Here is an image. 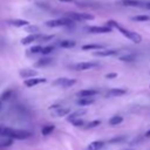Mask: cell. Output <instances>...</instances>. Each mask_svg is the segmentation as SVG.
Instances as JSON below:
<instances>
[{"mask_svg":"<svg viewBox=\"0 0 150 150\" xmlns=\"http://www.w3.org/2000/svg\"><path fill=\"white\" fill-rule=\"evenodd\" d=\"M104 47L102 46V45H95V43H91V45H83L82 46V49L83 50H91V49H96V50H98V49H103Z\"/></svg>","mask_w":150,"mask_h":150,"instance_id":"obj_22","label":"cell"},{"mask_svg":"<svg viewBox=\"0 0 150 150\" xmlns=\"http://www.w3.org/2000/svg\"><path fill=\"white\" fill-rule=\"evenodd\" d=\"M12 144H13V138L11 137H7L6 139L0 141V148H7V146H11Z\"/></svg>","mask_w":150,"mask_h":150,"instance_id":"obj_25","label":"cell"},{"mask_svg":"<svg viewBox=\"0 0 150 150\" xmlns=\"http://www.w3.org/2000/svg\"><path fill=\"white\" fill-rule=\"evenodd\" d=\"M69 123H71L74 127H83V125H84V121H82L81 118H75V120H71Z\"/></svg>","mask_w":150,"mask_h":150,"instance_id":"obj_28","label":"cell"},{"mask_svg":"<svg viewBox=\"0 0 150 150\" xmlns=\"http://www.w3.org/2000/svg\"><path fill=\"white\" fill-rule=\"evenodd\" d=\"M118 52L115 50V49H98L97 52L94 53L95 56H101V57H105V56H112V55H116Z\"/></svg>","mask_w":150,"mask_h":150,"instance_id":"obj_10","label":"cell"},{"mask_svg":"<svg viewBox=\"0 0 150 150\" xmlns=\"http://www.w3.org/2000/svg\"><path fill=\"white\" fill-rule=\"evenodd\" d=\"M54 129H55V127H54L53 124H48V125H45V127L41 129V134H42L43 136H48L49 134H52V132L54 131Z\"/></svg>","mask_w":150,"mask_h":150,"instance_id":"obj_21","label":"cell"},{"mask_svg":"<svg viewBox=\"0 0 150 150\" xmlns=\"http://www.w3.org/2000/svg\"><path fill=\"white\" fill-rule=\"evenodd\" d=\"M95 67H97L96 62H79V63L71 66V68L74 70H88V69H93Z\"/></svg>","mask_w":150,"mask_h":150,"instance_id":"obj_7","label":"cell"},{"mask_svg":"<svg viewBox=\"0 0 150 150\" xmlns=\"http://www.w3.org/2000/svg\"><path fill=\"white\" fill-rule=\"evenodd\" d=\"M74 22V20L69 19L68 16L67 18H63V19H54V20H49L46 22V26L47 27H62V26H71Z\"/></svg>","mask_w":150,"mask_h":150,"instance_id":"obj_3","label":"cell"},{"mask_svg":"<svg viewBox=\"0 0 150 150\" xmlns=\"http://www.w3.org/2000/svg\"><path fill=\"white\" fill-rule=\"evenodd\" d=\"M149 19H150V18H149L148 15H145V14H144V15H137V16H134V18H132L134 21H148Z\"/></svg>","mask_w":150,"mask_h":150,"instance_id":"obj_30","label":"cell"},{"mask_svg":"<svg viewBox=\"0 0 150 150\" xmlns=\"http://www.w3.org/2000/svg\"><path fill=\"white\" fill-rule=\"evenodd\" d=\"M107 25L110 26V27H115L116 29L120 30V33H122V35H124L125 38H128L129 40H131V41L135 42V43H139V42L142 41V36H141L138 33H136V32H131V30H129V29H127V28L120 26V25H118L116 21H114V20H109V21H107Z\"/></svg>","mask_w":150,"mask_h":150,"instance_id":"obj_1","label":"cell"},{"mask_svg":"<svg viewBox=\"0 0 150 150\" xmlns=\"http://www.w3.org/2000/svg\"><path fill=\"white\" fill-rule=\"evenodd\" d=\"M67 16L74 21H86V20H93L94 19V15L91 14H88V13H74V12H70V13H67Z\"/></svg>","mask_w":150,"mask_h":150,"instance_id":"obj_4","label":"cell"},{"mask_svg":"<svg viewBox=\"0 0 150 150\" xmlns=\"http://www.w3.org/2000/svg\"><path fill=\"white\" fill-rule=\"evenodd\" d=\"M52 63H53V59H52V57H42V59L38 60V61L34 63V67H36V68H41V67L50 66Z\"/></svg>","mask_w":150,"mask_h":150,"instance_id":"obj_12","label":"cell"},{"mask_svg":"<svg viewBox=\"0 0 150 150\" xmlns=\"http://www.w3.org/2000/svg\"><path fill=\"white\" fill-rule=\"evenodd\" d=\"M47 80L45 77H30V79H27L25 80V86L30 88V87H34V86H38V84H41V83H45Z\"/></svg>","mask_w":150,"mask_h":150,"instance_id":"obj_8","label":"cell"},{"mask_svg":"<svg viewBox=\"0 0 150 150\" xmlns=\"http://www.w3.org/2000/svg\"><path fill=\"white\" fill-rule=\"evenodd\" d=\"M108 96H123L127 94V90L125 89H122V88H112L110 90H108Z\"/></svg>","mask_w":150,"mask_h":150,"instance_id":"obj_16","label":"cell"},{"mask_svg":"<svg viewBox=\"0 0 150 150\" xmlns=\"http://www.w3.org/2000/svg\"><path fill=\"white\" fill-rule=\"evenodd\" d=\"M117 73H108L107 75H105V79H115V77H117Z\"/></svg>","mask_w":150,"mask_h":150,"instance_id":"obj_35","label":"cell"},{"mask_svg":"<svg viewBox=\"0 0 150 150\" xmlns=\"http://www.w3.org/2000/svg\"><path fill=\"white\" fill-rule=\"evenodd\" d=\"M2 136L11 137L13 139H26L32 136V132L28 130H21V129H12V128H4L1 131Z\"/></svg>","mask_w":150,"mask_h":150,"instance_id":"obj_2","label":"cell"},{"mask_svg":"<svg viewBox=\"0 0 150 150\" xmlns=\"http://www.w3.org/2000/svg\"><path fill=\"white\" fill-rule=\"evenodd\" d=\"M26 29H27V32H33V33H35V32L39 30V28L36 26H28Z\"/></svg>","mask_w":150,"mask_h":150,"instance_id":"obj_34","label":"cell"},{"mask_svg":"<svg viewBox=\"0 0 150 150\" xmlns=\"http://www.w3.org/2000/svg\"><path fill=\"white\" fill-rule=\"evenodd\" d=\"M1 131H2V129H1V128H0V135H1Z\"/></svg>","mask_w":150,"mask_h":150,"instance_id":"obj_39","label":"cell"},{"mask_svg":"<svg viewBox=\"0 0 150 150\" xmlns=\"http://www.w3.org/2000/svg\"><path fill=\"white\" fill-rule=\"evenodd\" d=\"M104 142L103 141H93V142H90L88 145H87V148H86V150H101L103 146H104Z\"/></svg>","mask_w":150,"mask_h":150,"instance_id":"obj_11","label":"cell"},{"mask_svg":"<svg viewBox=\"0 0 150 150\" xmlns=\"http://www.w3.org/2000/svg\"><path fill=\"white\" fill-rule=\"evenodd\" d=\"M123 139H125V136H118V137L111 138V139L109 141V143H117V142H121V141H123Z\"/></svg>","mask_w":150,"mask_h":150,"instance_id":"obj_33","label":"cell"},{"mask_svg":"<svg viewBox=\"0 0 150 150\" xmlns=\"http://www.w3.org/2000/svg\"><path fill=\"white\" fill-rule=\"evenodd\" d=\"M19 75L22 79H30V77H34L35 75H38V71L32 68H23V69L19 70Z\"/></svg>","mask_w":150,"mask_h":150,"instance_id":"obj_9","label":"cell"},{"mask_svg":"<svg viewBox=\"0 0 150 150\" xmlns=\"http://www.w3.org/2000/svg\"><path fill=\"white\" fill-rule=\"evenodd\" d=\"M118 4L123 5V6H129V7H139V6L145 5V4H143L138 0H120Z\"/></svg>","mask_w":150,"mask_h":150,"instance_id":"obj_13","label":"cell"},{"mask_svg":"<svg viewBox=\"0 0 150 150\" xmlns=\"http://www.w3.org/2000/svg\"><path fill=\"white\" fill-rule=\"evenodd\" d=\"M145 137H150V129H149V130L145 132Z\"/></svg>","mask_w":150,"mask_h":150,"instance_id":"obj_36","label":"cell"},{"mask_svg":"<svg viewBox=\"0 0 150 150\" xmlns=\"http://www.w3.org/2000/svg\"><path fill=\"white\" fill-rule=\"evenodd\" d=\"M118 59L121 61H123V62H134L136 60V55H134V54H127V55L120 56Z\"/></svg>","mask_w":150,"mask_h":150,"instance_id":"obj_23","label":"cell"},{"mask_svg":"<svg viewBox=\"0 0 150 150\" xmlns=\"http://www.w3.org/2000/svg\"><path fill=\"white\" fill-rule=\"evenodd\" d=\"M75 45L76 43L73 40H63L60 42V47H62V48H73Z\"/></svg>","mask_w":150,"mask_h":150,"instance_id":"obj_24","label":"cell"},{"mask_svg":"<svg viewBox=\"0 0 150 150\" xmlns=\"http://www.w3.org/2000/svg\"><path fill=\"white\" fill-rule=\"evenodd\" d=\"M60 1H68V2H70V1H73V0H60Z\"/></svg>","mask_w":150,"mask_h":150,"instance_id":"obj_38","label":"cell"},{"mask_svg":"<svg viewBox=\"0 0 150 150\" xmlns=\"http://www.w3.org/2000/svg\"><path fill=\"white\" fill-rule=\"evenodd\" d=\"M112 30V28L110 26H90L88 27V32L89 33H94V34H103V33H110Z\"/></svg>","mask_w":150,"mask_h":150,"instance_id":"obj_6","label":"cell"},{"mask_svg":"<svg viewBox=\"0 0 150 150\" xmlns=\"http://www.w3.org/2000/svg\"><path fill=\"white\" fill-rule=\"evenodd\" d=\"M100 124H101V121H100V120H94V121L87 123V124L84 125V129H91V128H95V127H97V125H100Z\"/></svg>","mask_w":150,"mask_h":150,"instance_id":"obj_26","label":"cell"},{"mask_svg":"<svg viewBox=\"0 0 150 150\" xmlns=\"http://www.w3.org/2000/svg\"><path fill=\"white\" fill-rule=\"evenodd\" d=\"M145 7H146V8H149V9H150V2H149V4H145Z\"/></svg>","mask_w":150,"mask_h":150,"instance_id":"obj_37","label":"cell"},{"mask_svg":"<svg viewBox=\"0 0 150 150\" xmlns=\"http://www.w3.org/2000/svg\"><path fill=\"white\" fill-rule=\"evenodd\" d=\"M76 79H67V77H59L56 79L53 84L54 86H59V87H62V88H69L71 86H74L76 83Z\"/></svg>","mask_w":150,"mask_h":150,"instance_id":"obj_5","label":"cell"},{"mask_svg":"<svg viewBox=\"0 0 150 150\" xmlns=\"http://www.w3.org/2000/svg\"><path fill=\"white\" fill-rule=\"evenodd\" d=\"M53 50H54V47H53V46H46V47L42 48L41 54H42V55H48V54L52 53Z\"/></svg>","mask_w":150,"mask_h":150,"instance_id":"obj_29","label":"cell"},{"mask_svg":"<svg viewBox=\"0 0 150 150\" xmlns=\"http://www.w3.org/2000/svg\"><path fill=\"white\" fill-rule=\"evenodd\" d=\"M39 38H40V35H38V34H29L28 36H26L21 40V43L22 45H29V43L34 42L35 40H39Z\"/></svg>","mask_w":150,"mask_h":150,"instance_id":"obj_18","label":"cell"},{"mask_svg":"<svg viewBox=\"0 0 150 150\" xmlns=\"http://www.w3.org/2000/svg\"><path fill=\"white\" fill-rule=\"evenodd\" d=\"M0 108H1V102H0Z\"/></svg>","mask_w":150,"mask_h":150,"instance_id":"obj_40","label":"cell"},{"mask_svg":"<svg viewBox=\"0 0 150 150\" xmlns=\"http://www.w3.org/2000/svg\"><path fill=\"white\" fill-rule=\"evenodd\" d=\"M87 112L86 109H80V110H76L74 112H69V115L67 116V121L70 122L71 120H75V118H80L81 116H83L84 114Z\"/></svg>","mask_w":150,"mask_h":150,"instance_id":"obj_15","label":"cell"},{"mask_svg":"<svg viewBox=\"0 0 150 150\" xmlns=\"http://www.w3.org/2000/svg\"><path fill=\"white\" fill-rule=\"evenodd\" d=\"M94 103V100L91 98V97H81L79 101H77V104L79 105H82V107H84V105H90V104H93Z\"/></svg>","mask_w":150,"mask_h":150,"instance_id":"obj_19","label":"cell"},{"mask_svg":"<svg viewBox=\"0 0 150 150\" xmlns=\"http://www.w3.org/2000/svg\"><path fill=\"white\" fill-rule=\"evenodd\" d=\"M96 94H98V91L95 89H83L77 93V96L79 97H93Z\"/></svg>","mask_w":150,"mask_h":150,"instance_id":"obj_14","label":"cell"},{"mask_svg":"<svg viewBox=\"0 0 150 150\" xmlns=\"http://www.w3.org/2000/svg\"><path fill=\"white\" fill-rule=\"evenodd\" d=\"M42 46H40V45H36V46H33L32 48H30V52L32 53H34V54H36V53H41L42 52Z\"/></svg>","mask_w":150,"mask_h":150,"instance_id":"obj_32","label":"cell"},{"mask_svg":"<svg viewBox=\"0 0 150 150\" xmlns=\"http://www.w3.org/2000/svg\"><path fill=\"white\" fill-rule=\"evenodd\" d=\"M11 96H12V90L8 89V90H6V91L2 93V95H1V100H2V101H6V100H8Z\"/></svg>","mask_w":150,"mask_h":150,"instance_id":"obj_31","label":"cell"},{"mask_svg":"<svg viewBox=\"0 0 150 150\" xmlns=\"http://www.w3.org/2000/svg\"><path fill=\"white\" fill-rule=\"evenodd\" d=\"M122 122H123V117L121 115H115V116L110 117V120H109L110 125H117V124H121Z\"/></svg>","mask_w":150,"mask_h":150,"instance_id":"obj_20","label":"cell"},{"mask_svg":"<svg viewBox=\"0 0 150 150\" xmlns=\"http://www.w3.org/2000/svg\"><path fill=\"white\" fill-rule=\"evenodd\" d=\"M9 25L15 26V27H23V26H28L29 22L27 20H22V19H14V20H9L8 21Z\"/></svg>","mask_w":150,"mask_h":150,"instance_id":"obj_17","label":"cell"},{"mask_svg":"<svg viewBox=\"0 0 150 150\" xmlns=\"http://www.w3.org/2000/svg\"><path fill=\"white\" fill-rule=\"evenodd\" d=\"M69 112H70L69 108H61V109H59V110L56 111V116H59V117H61V116H66V115L69 114Z\"/></svg>","mask_w":150,"mask_h":150,"instance_id":"obj_27","label":"cell"}]
</instances>
